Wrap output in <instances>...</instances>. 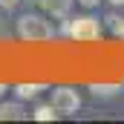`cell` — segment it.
Masks as SVG:
<instances>
[{
  "mask_svg": "<svg viewBox=\"0 0 124 124\" xmlns=\"http://www.w3.org/2000/svg\"><path fill=\"white\" fill-rule=\"evenodd\" d=\"M23 118H26V110H23L20 98L17 101H0V121H23Z\"/></svg>",
  "mask_w": 124,
  "mask_h": 124,
  "instance_id": "5b68a950",
  "label": "cell"
},
{
  "mask_svg": "<svg viewBox=\"0 0 124 124\" xmlns=\"http://www.w3.org/2000/svg\"><path fill=\"white\" fill-rule=\"evenodd\" d=\"M17 3H20V0H0V6H6V9H15Z\"/></svg>",
  "mask_w": 124,
  "mask_h": 124,
  "instance_id": "8fae6325",
  "label": "cell"
},
{
  "mask_svg": "<svg viewBox=\"0 0 124 124\" xmlns=\"http://www.w3.org/2000/svg\"><path fill=\"white\" fill-rule=\"evenodd\" d=\"M107 23H110L113 38H121V40H124V17H118V15H110V17H107Z\"/></svg>",
  "mask_w": 124,
  "mask_h": 124,
  "instance_id": "9c48e42d",
  "label": "cell"
},
{
  "mask_svg": "<svg viewBox=\"0 0 124 124\" xmlns=\"http://www.w3.org/2000/svg\"><path fill=\"white\" fill-rule=\"evenodd\" d=\"M0 32H3V23H0Z\"/></svg>",
  "mask_w": 124,
  "mask_h": 124,
  "instance_id": "5bb4252c",
  "label": "cell"
},
{
  "mask_svg": "<svg viewBox=\"0 0 124 124\" xmlns=\"http://www.w3.org/2000/svg\"><path fill=\"white\" fill-rule=\"evenodd\" d=\"M49 87L46 84H17L15 87V98H20V101H35L40 93H46Z\"/></svg>",
  "mask_w": 124,
  "mask_h": 124,
  "instance_id": "8992f818",
  "label": "cell"
},
{
  "mask_svg": "<svg viewBox=\"0 0 124 124\" xmlns=\"http://www.w3.org/2000/svg\"><path fill=\"white\" fill-rule=\"evenodd\" d=\"M90 93L101 95V98H110V95H118V93H121V84H93Z\"/></svg>",
  "mask_w": 124,
  "mask_h": 124,
  "instance_id": "ba28073f",
  "label": "cell"
},
{
  "mask_svg": "<svg viewBox=\"0 0 124 124\" xmlns=\"http://www.w3.org/2000/svg\"><path fill=\"white\" fill-rule=\"evenodd\" d=\"M63 35L72 38V40H81V43H90L101 38V20L95 15H75V17H66L63 20Z\"/></svg>",
  "mask_w": 124,
  "mask_h": 124,
  "instance_id": "7a4b0ae2",
  "label": "cell"
},
{
  "mask_svg": "<svg viewBox=\"0 0 124 124\" xmlns=\"http://www.w3.org/2000/svg\"><path fill=\"white\" fill-rule=\"evenodd\" d=\"M6 90H9V87H6V84H3V81H0V98H3V95H6Z\"/></svg>",
  "mask_w": 124,
  "mask_h": 124,
  "instance_id": "4fadbf2b",
  "label": "cell"
},
{
  "mask_svg": "<svg viewBox=\"0 0 124 124\" xmlns=\"http://www.w3.org/2000/svg\"><path fill=\"white\" fill-rule=\"evenodd\" d=\"M75 3H78L81 9H87V12H93V9H98V3H101V0H75Z\"/></svg>",
  "mask_w": 124,
  "mask_h": 124,
  "instance_id": "30bf717a",
  "label": "cell"
},
{
  "mask_svg": "<svg viewBox=\"0 0 124 124\" xmlns=\"http://www.w3.org/2000/svg\"><path fill=\"white\" fill-rule=\"evenodd\" d=\"M17 38L20 40H52L55 38V26L46 15H38V12H26L17 17Z\"/></svg>",
  "mask_w": 124,
  "mask_h": 124,
  "instance_id": "6da1fadb",
  "label": "cell"
},
{
  "mask_svg": "<svg viewBox=\"0 0 124 124\" xmlns=\"http://www.w3.org/2000/svg\"><path fill=\"white\" fill-rule=\"evenodd\" d=\"M32 118L35 121H55V118H61V113L52 107V101L49 104H38L35 107V113H32Z\"/></svg>",
  "mask_w": 124,
  "mask_h": 124,
  "instance_id": "52a82bcc",
  "label": "cell"
},
{
  "mask_svg": "<svg viewBox=\"0 0 124 124\" xmlns=\"http://www.w3.org/2000/svg\"><path fill=\"white\" fill-rule=\"evenodd\" d=\"M72 3H75V0H40L43 12H46L49 17H58V20H66V17H69Z\"/></svg>",
  "mask_w": 124,
  "mask_h": 124,
  "instance_id": "277c9868",
  "label": "cell"
},
{
  "mask_svg": "<svg viewBox=\"0 0 124 124\" xmlns=\"http://www.w3.org/2000/svg\"><path fill=\"white\" fill-rule=\"evenodd\" d=\"M49 101H52V107L61 116H75L81 110V95H78V90H72V87H55Z\"/></svg>",
  "mask_w": 124,
  "mask_h": 124,
  "instance_id": "3957f363",
  "label": "cell"
},
{
  "mask_svg": "<svg viewBox=\"0 0 124 124\" xmlns=\"http://www.w3.org/2000/svg\"><path fill=\"white\" fill-rule=\"evenodd\" d=\"M107 3H110V6H116V9H118V6L124 9V0H107Z\"/></svg>",
  "mask_w": 124,
  "mask_h": 124,
  "instance_id": "7c38bea8",
  "label": "cell"
}]
</instances>
